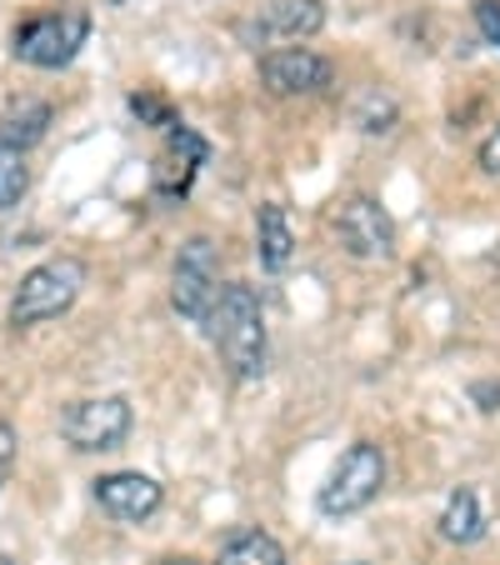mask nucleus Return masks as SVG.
I'll return each instance as SVG.
<instances>
[{"label": "nucleus", "mask_w": 500, "mask_h": 565, "mask_svg": "<svg viewBox=\"0 0 500 565\" xmlns=\"http://www.w3.org/2000/svg\"><path fill=\"white\" fill-rule=\"evenodd\" d=\"M256 256L266 270H286L296 256V231H290L286 205H260L256 215Z\"/></svg>", "instance_id": "ddd939ff"}, {"label": "nucleus", "mask_w": 500, "mask_h": 565, "mask_svg": "<svg viewBox=\"0 0 500 565\" xmlns=\"http://www.w3.org/2000/svg\"><path fill=\"white\" fill-rule=\"evenodd\" d=\"M81 290H86V260H75V256L41 260V266L25 270L21 286H15L11 326H41V320L65 316Z\"/></svg>", "instance_id": "f03ea898"}, {"label": "nucleus", "mask_w": 500, "mask_h": 565, "mask_svg": "<svg viewBox=\"0 0 500 565\" xmlns=\"http://www.w3.org/2000/svg\"><path fill=\"white\" fill-rule=\"evenodd\" d=\"M205 156H211V150H205V140L195 136L191 126H171V130H166V150L156 156V175H150L160 201H181V195L191 191L195 171L205 166Z\"/></svg>", "instance_id": "1a4fd4ad"}, {"label": "nucleus", "mask_w": 500, "mask_h": 565, "mask_svg": "<svg viewBox=\"0 0 500 565\" xmlns=\"http://www.w3.org/2000/svg\"><path fill=\"white\" fill-rule=\"evenodd\" d=\"M106 6H126V0H106Z\"/></svg>", "instance_id": "b1692460"}, {"label": "nucleus", "mask_w": 500, "mask_h": 565, "mask_svg": "<svg viewBox=\"0 0 500 565\" xmlns=\"http://www.w3.org/2000/svg\"><path fill=\"white\" fill-rule=\"evenodd\" d=\"M160 565H195V561H160Z\"/></svg>", "instance_id": "5701e85b"}, {"label": "nucleus", "mask_w": 500, "mask_h": 565, "mask_svg": "<svg viewBox=\"0 0 500 565\" xmlns=\"http://www.w3.org/2000/svg\"><path fill=\"white\" fill-rule=\"evenodd\" d=\"M476 25L490 45H500V0H476Z\"/></svg>", "instance_id": "6ab92c4d"}, {"label": "nucleus", "mask_w": 500, "mask_h": 565, "mask_svg": "<svg viewBox=\"0 0 500 565\" xmlns=\"http://www.w3.org/2000/svg\"><path fill=\"white\" fill-rule=\"evenodd\" d=\"M480 171L486 175H500V126L486 136V146H480Z\"/></svg>", "instance_id": "aec40b11"}, {"label": "nucleus", "mask_w": 500, "mask_h": 565, "mask_svg": "<svg viewBox=\"0 0 500 565\" xmlns=\"http://www.w3.org/2000/svg\"><path fill=\"white\" fill-rule=\"evenodd\" d=\"M480 531H486V525H480V501L470 486H460L446 501V511H440V535L456 545H470V541H480Z\"/></svg>", "instance_id": "4468645a"}, {"label": "nucleus", "mask_w": 500, "mask_h": 565, "mask_svg": "<svg viewBox=\"0 0 500 565\" xmlns=\"http://www.w3.org/2000/svg\"><path fill=\"white\" fill-rule=\"evenodd\" d=\"M91 35V15L86 11H61V15H35L15 31V61L35 65V71H61L81 55Z\"/></svg>", "instance_id": "39448f33"}, {"label": "nucleus", "mask_w": 500, "mask_h": 565, "mask_svg": "<svg viewBox=\"0 0 500 565\" xmlns=\"http://www.w3.org/2000/svg\"><path fill=\"white\" fill-rule=\"evenodd\" d=\"M205 335H211L221 365L241 385L266 375V310H260V296L251 286L235 280V286L221 290L211 320H205Z\"/></svg>", "instance_id": "f257e3e1"}, {"label": "nucleus", "mask_w": 500, "mask_h": 565, "mask_svg": "<svg viewBox=\"0 0 500 565\" xmlns=\"http://www.w3.org/2000/svg\"><path fill=\"white\" fill-rule=\"evenodd\" d=\"M330 61L306 45H286V51L260 55V81H266L270 96H316L330 86Z\"/></svg>", "instance_id": "6e6552de"}, {"label": "nucleus", "mask_w": 500, "mask_h": 565, "mask_svg": "<svg viewBox=\"0 0 500 565\" xmlns=\"http://www.w3.org/2000/svg\"><path fill=\"white\" fill-rule=\"evenodd\" d=\"M351 565H365V561H351Z\"/></svg>", "instance_id": "393cba45"}, {"label": "nucleus", "mask_w": 500, "mask_h": 565, "mask_svg": "<svg viewBox=\"0 0 500 565\" xmlns=\"http://www.w3.org/2000/svg\"><path fill=\"white\" fill-rule=\"evenodd\" d=\"M96 501L116 521H150L166 501V491H160V480L140 476V470H116V476L96 480Z\"/></svg>", "instance_id": "9d476101"}, {"label": "nucleus", "mask_w": 500, "mask_h": 565, "mask_svg": "<svg viewBox=\"0 0 500 565\" xmlns=\"http://www.w3.org/2000/svg\"><path fill=\"white\" fill-rule=\"evenodd\" d=\"M336 235H341L345 256H355V260H391L395 256V221L371 195H351V201L341 205Z\"/></svg>", "instance_id": "0eeeda50"}, {"label": "nucleus", "mask_w": 500, "mask_h": 565, "mask_svg": "<svg viewBox=\"0 0 500 565\" xmlns=\"http://www.w3.org/2000/svg\"><path fill=\"white\" fill-rule=\"evenodd\" d=\"M215 565H290V555L280 551V541L270 531H260V525H241V531H231L221 541Z\"/></svg>", "instance_id": "f8f14e48"}, {"label": "nucleus", "mask_w": 500, "mask_h": 565, "mask_svg": "<svg viewBox=\"0 0 500 565\" xmlns=\"http://www.w3.org/2000/svg\"><path fill=\"white\" fill-rule=\"evenodd\" d=\"M45 126H51V106H45V100H25L21 110H11V116L0 120V140L25 150L45 136Z\"/></svg>", "instance_id": "2eb2a0df"}, {"label": "nucleus", "mask_w": 500, "mask_h": 565, "mask_svg": "<svg viewBox=\"0 0 500 565\" xmlns=\"http://www.w3.org/2000/svg\"><path fill=\"white\" fill-rule=\"evenodd\" d=\"M361 130L365 136H381V130H391L395 126V100L391 96H365V106H361Z\"/></svg>", "instance_id": "f3484780"}, {"label": "nucleus", "mask_w": 500, "mask_h": 565, "mask_svg": "<svg viewBox=\"0 0 500 565\" xmlns=\"http://www.w3.org/2000/svg\"><path fill=\"white\" fill-rule=\"evenodd\" d=\"M130 110H136L140 120H150V126H160V130L181 126V120L171 116V106H166V100H156V96H130Z\"/></svg>", "instance_id": "a211bd4d"}, {"label": "nucleus", "mask_w": 500, "mask_h": 565, "mask_svg": "<svg viewBox=\"0 0 500 565\" xmlns=\"http://www.w3.org/2000/svg\"><path fill=\"white\" fill-rule=\"evenodd\" d=\"M25 191H31V166H25V150L0 140V211L21 205Z\"/></svg>", "instance_id": "dca6fc26"}, {"label": "nucleus", "mask_w": 500, "mask_h": 565, "mask_svg": "<svg viewBox=\"0 0 500 565\" xmlns=\"http://www.w3.org/2000/svg\"><path fill=\"white\" fill-rule=\"evenodd\" d=\"M326 25V6L320 0H270L256 15V35L260 41H306Z\"/></svg>", "instance_id": "9b49d317"}, {"label": "nucleus", "mask_w": 500, "mask_h": 565, "mask_svg": "<svg viewBox=\"0 0 500 565\" xmlns=\"http://www.w3.org/2000/svg\"><path fill=\"white\" fill-rule=\"evenodd\" d=\"M476 401H480V411H496V406H500V381L476 385Z\"/></svg>", "instance_id": "4be33fe9"}, {"label": "nucleus", "mask_w": 500, "mask_h": 565, "mask_svg": "<svg viewBox=\"0 0 500 565\" xmlns=\"http://www.w3.org/2000/svg\"><path fill=\"white\" fill-rule=\"evenodd\" d=\"M15 466V430L11 426H0V476Z\"/></svg>", "instance_id": "412c9836"}, {"label": "nucleus", "mask_w": 500, "mask_h": 565, "mask_svg": "<svg viewBox=\"0 0 500 565\" xmlns=\"http://www.w3.org/2000/svg\"><path fill=\"white\" fill-rule=\"evenodd\" d=\"M61 436L71 450H116L130 436V401L126 395H91V401H75L61 416Z\"/></svg>", "instance_id": "423d86ee"}, {"label": "nucleus", "mask_w": 500, "mask_h": 565, "mask_svg": "<svg viewBox=\"0 0 500 565\" xmlns=\"http://www.w3.org/2000/svg\"><path fill=\"white\" fill-rule=\"evenodd\" d=\"M221 250H215L211 235H191L175 256V270H171V306L181 310L185 320L205 326L221 300Z\"/></svg>", "instance_id": "20e7f679"}, {"label": "nucleus", "mask_w": 500, "mask_h": 565, "mask_svg": "<svg viewBox=\"0 0 500 565\" xmlns=\"http://www.w3.org/2000/svg\"><path fill=\"white\" fill-rule=\"evenodd\" d=\"M385 486V456L381 446H371V440H355L351 450H345L341 460H336V470L326 476V486H320V515H355L365 511V505L381 495Z\"/></svg>", "instance_id": "7ed1b4c3"}]
</instances>
